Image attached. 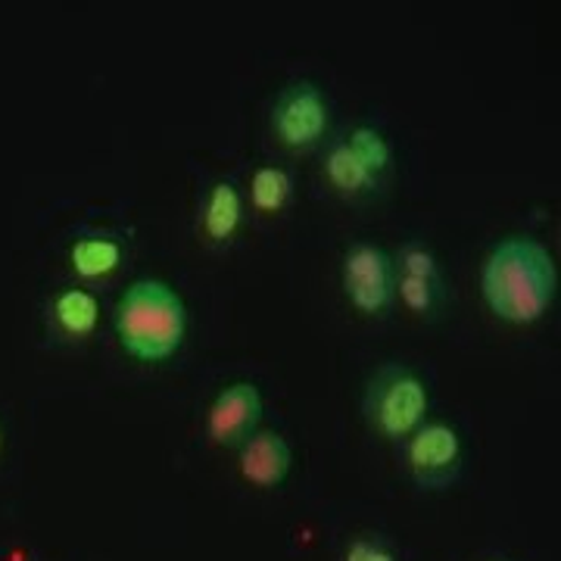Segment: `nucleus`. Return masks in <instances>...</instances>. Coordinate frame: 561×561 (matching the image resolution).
<instances>
[{
    "mask_svg": "<svg viewBox=\"0 0 561 561\" xmlns=\"http://www.w3.org/2000/svg\"><path fill=\"white\" fill-rule=\"evenodd\" d=\"M481 294L490 312L508 324L540 321L559 294V268L549 247L530 234H508L486 253Z\"/></svg>",
    "mask_w": 561,
    "mask_h": 561,
    "instance_id": "obj_1",
    "label": "nucleus"
},
{
    "mask_svg": "<svg viewBox=\"0 0 561 561\" xmlns=\"http://www.w3.org/2000/svg\"><path fill=\"white\" fill-rule=\"evenodd\" d=\"M116 334L122 350L135 359H169L179 353L187 334L184 300L165 280H135L116 302Z\"/></svg>",
    "mask_w": 561,
    "mask_h": 561,
    "instance_id": "obj_2",
    "label": "nucleus"
},
{
    "mask_svg": "<svg viewBox=\"0 0 561 561\" xmlns=\"http://www.w3.org/2000/svg\"><path fill=\"white\" fill-rule=\"evenodd\" d=\"M431 393L415 368L383 362L362 387V419L390 443H405L427 419Z\"/></svg>",
    "mask_w": 561,
    "mask_h": 561,
    "instance_id": "obj_3",
    "label": "nucleus"
},
{
    "mask_svg": "<svg viewBox=\"0 0 561 561\" xmlns=\"http://www.w3.org/2000/svg\"><path fill=\"white\" fill-rule=\"evenodd\" d=\"M268 128L280 147L294 153L316 150L319 144H324L331 128V103L316 81H287L272 103Z\"/></svg>",
    "mask_w": 561,
    "mask_h": 561,
    "instance_id": "obj_4",
    "label": "nucleus"
},
{
    "mask_svg": "<svg viewBox=\"0 0 561 561\" xmlns=\"http://www.w3.org/2000/svg\"><path fill=\"white\" fill-rule=\"evenodd\" d=\"M341 284L350 306L365 319H383L397 300V265L378 243L356 241L346 247Z\"/></svg>",
    "mask_w": 561,
    "mask_h": 561,
    "instance_id": "obj_5",
    "label": "nucleus"
},
{
    "mask_svg": "<svg viewBox=\"0 0 561 561\" xmlns=\"http://www.w3.org/2000/svg\"><path fill=\"white\" fill-rule=\"evenodd\" d=\"M461 440L459 431L443 421H424L419 431L405 440V468L421 490H446L461 474Z\"/></svg>",
    "mask_w": 561,
    "mask_h": 561,
    "instance_id": "obj_6",
    "label": "nucleus"
},
{
    "mask_svg": "<svg viewBox=\"0 0 561 561\" xmlns=\"http://www.w3.org/2000/svg\"><path fill=\"white\" fill-rule=\"evenodd\" d=\"M262 421V393L256 383L234 381L221 390L209 405L206 415V434L216 446L238 449L253 431H260Z\"/></svg>",
    "mask_w": 561,
    "mask_h": 561,
    "instance_id": "obj_7",
    "label": "nucleus"
},
{
    "mask_svg": "<svg viewBox=\"0 0 561 561\" xmlns=\"http://www.w3.org/2000/svg\"><path fill=\"white\" fill-rule=\"evenodd\" d=\"M238 449H241L238 468L247 483L260 490H272L287 481L290 465H294V449L278 431H253Z\"/></svg>",
    "mask_w": 561,
    "mask_h": 561,
    "instance_id": "obj_8",
    "label": "nucleus"
},
{
    "mask_svg": "<svg viewBox=\"0 0 561 561\" xmlns=\"http://www.w3.org/2000/svg\"><path fill=\"white\" fill-rule=\"evenodd\" d=\"M321 175L324 181L346 197V201H362V197H371L381 191V181L375 179L359 160L356 153L346 147L343 138H331L324 144V153H321Z\"/></svg>",
    "mask_w": 561,
    "mask_h": 561,
    "instance_id": "obj_9",
    "label": "nucleus"
},
{
    "mask_svg": "<svg viewBox=\"0 0 561 561\" xmlns=\"http://www.w3.org/2000/svg\"><path fill=\"white\" fill-rule=\"evenodd\" d=\"M243 221L241 187L231 179H219L209 184L203 201V238L216 247L234 241Z\"/></svg>",
    "mask_w": 561,
    "mask_h": 561,
    "instance_id": "obj_10",
    "label": "nucleus"
},
{
    "mask_svg": "<svg viewBox=\"0 0 561 561\" xmlns=\"http://www.w3.org/2000/svg\"><path fill=\"white\" fill-rule=\"evenodd\" d=\"M125 247L113 231H88L69 247V265L84 280L110 278L122 265Z\"/></svg>",
    "mask_w": 561,
    "mask_h": 561,
    "instance_id": "obj_11",
    "label": "nucleus"
},
{
    "mask_svg": "<svg viewBox=\"0 0 561 561\" xmlns=\"http://www.w3.org/2000/svg\"><path fill=\"white\" fill-rule=\"evenodd\" d=\"M50 316H54L57 331L69 341H84L88 334H94L101 321V302L84 287H66L50 302Z\"/></svg>",
    "mask_w": 561,
    "mask_h": 561,
    "instance_id": "obj_12",
    "label": "nucleus"
},
{
    "mask_svg": "<svg viewBox=\"0 0 561 561\" xmlns=\"http://www.w3.org/2000/svg\"><path fill=\"white\" fill-rule=\"evenodd\" d=\"M294 197V179L284 165H260L250 179V201L253 209H260L265 216L280 213Z\"/></svg>",
    "mask_w": 561,
    "mask_h": 561,
    "instance_id": "obj_13",
    "label": "nucleus"
},
{
    "mask_svg": "<svg viewBox=\"0 0 561 561\" xmlns=\"http://www.w3.org/2000/svg\"><path fill=\"white\" fill-rule=\"evenodd\" d=\"M346 147L356 153V160L375 175L378 181H383V175L390 172V165H393V147H390V140L383 138L381 128H375V125H353L346 135Z\"/></svg>",
    "mask_w": 561,
    "mask_h": 561,
    "instance_id": "obj_14",
    "label": "nucleus"
},
{
    "mask_svg": "<svg viewBox=\"0 0 561 561\" xmlns=\"http://www.w3.org/2000/svg\"><path fill=\"white\" fill-rule=\"evenodd\" d=\"M397 297L419 319H437L446 302V280H424L397 272Z\"/></svg>",
    "mask_w": 561,
    "mask_h": 561,
    "instance_id": "obj_15",
    "label": "nucleus"
},
{
    "mask_svg": "<svg viewBox=\"0 0 561 561\" xmlns=\"http://www.w3.org/2000/svg\"><path fill=\"white\" fill-rule=\"evenodd\" d=\"M393 265L400 275H412V278L424 280H443V268L437 253L421 241H405L393 256Z\"/></svg>",
    "mask_w": 561,
    "mask_h": 561,
    "instance_id": "obj_16",
    "label": "nucleus"
},
{
    "mask_svg": "<svg viewBox=\"0 0 561 561\" xmlns=\"http://www.w3.org/2000/svg\"><path fill=\"white\" fill-rule=\"evenodd\" d=\"M346 561H397V556L381 537H359L350 542Z\"/></svg>",
    "mask_w": 561,
    "mask_h": 561,
    "instance_id": "obj_17",
    "label": "nucleus"
},
{
    "mask_svg": "<svg viewBox=\"0 0 561 561\" xmlns=\"http://www.w3.org/2000/svg\"><path fill=\"white\" fill-rule=\"evenodd\" d=\"M0 443H3V434H0Z\"/></svg>",
    "mask_w": 561,
    "mask_h": 561,
    "instance_id": "obj_18",
    "label": "nucleus"
}]
</instances>
